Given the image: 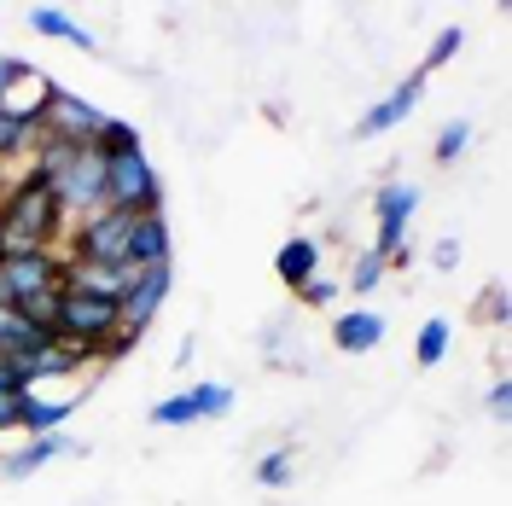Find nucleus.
I'll return each mask as SVG.
<instances>
[{
  "label": "nucleus",
  "instance_id": "obj_24",
  "mask_svg": "<svg viewBox=\"0 0 512 506\" xmlns=\"http://www.w3.org/2000/svg\"><path fill=\"white\" fill-rule=\"evenodd\" d=\"M256 483H262V489H286L291 483V448H268V454L256 460Z\"/></svg>",
  "mask_w": 512,
  "mask_h": 506
},
{
  "label": "nucleus",
  "instance_id": "obj_20",
  "mask_svg": "<svg viewBox=\"0 0 512 506\" xmlns=\"http://www.w3.org/2000/svg\"><path fill=\"white\" fill-rule=\"evenodd\" d=\"M443 355H448V320L431 315L425 326H419V338H414V361H419V367H437Z\"/></svg>",
  "mask_w": 512,
  "mask_h": 506
},
{
  "label": "nucleus",
  "instance_id": "obj_11",
  "mask_svg": "<svg viewBox=\"0 0 512 506\" xmlns=\"http://www.w3.org/2000/svg\"><path fill=\"white\" fill-rule=\"evenodd\" d=\"M419 94H425V70H414L408 82H396V88H390V94H384L379 105L361 117V123H355V134H361V140H373V134H384V128L408 123V111L419 105Z\"/></svg>",
  "mask_w": 512,
  "mask_h": 506
},
{
  "label": "nucleus",
  "instance_id": "obj_7",
  "mask_svg": "<svg viewBox=\"0 0 512 506\" xmlns=\"http://www.w3.org/2000/svg\"><path fill=\"white\" fill-rule=\"evenodd\" d=\"M99 123H105V111L88 105V99H76L70 88L53 82V94L41 105V134H53V140H70V146H94Z\"/></svg>",
  "mask_w": 512,
  "mask_h": 506
},
{
  "label": "nucleus",
  "instance_id": "obj_23",
  "mask_svg": "<svg viewBox=\"0 0 512 506\" xmlns=\"http://www.w3.org/2000/svg\"><path fill=\"white\" fill-rule=\"evenodd\" d=\"M152 425H163V431H187V425H198V408H192L187 390H181V396H163L158 408H152Z\"/></svg>",
  "mask_w": 512,
  "mask_h": 506
},
{
  "label": "nucleus",
  "instance_id": "obj_31",
  "mask_svg": "<svg viewBox=\"0 0 512 506\" xmlns=\"http://www.w3.org/2000/svg\"><path fill=\"white\" fill-rule=\"evenodd\" d=\"M489 320H507V285H489V303H483Z\"/></svg>",
  "mask_w": 512,
  "mask_h": 506
},
{
  "label": "nucleus",
  "instance_id": "obj_4",
  "mask_svg": "<svg viewBox=\"0 0 512 506\" xmlns=\"http://www.w3.org/2000/svg\"><path fill=\"white\" fill-rule=\"evenodd\" d=\"M53 198H59L64 222H88L99 210H111V198H105V152L99 146H82L76 163L53 181Z\"/></svg>",
  "mask_w": 512,
  "mask_h": 506
},
{
  "label": "nucleus",
  "instance_id": "obj_21",
  "mask_svg": "<svg viewBox=\"0 0 512 506\" xmlns=\"http://www.w3.org/2000/svg\"><path fill=\"white\" fill-rule=\"evenodd\" d=\"M384 274H390V256L384 251H361L355 256V268H350V291L355 297H367V291H379Z\"/></svg>",
  "mask_w": 512,
  "mask_h": 506
},
{
  "label": "nucleus",
  "instance_id": "obj_9",
  "mask_svg": "<svg viewBox=\"0 0 512 506\" xmlns=\"http://www.w3.org/2000/svg\"><path fill=\"white\" fill-rule=\"evenodd\" d=\"M0 274L12 285V309L24 297H41V291H59L64 285V251H30V256H12L0 262Z\"/></svg>",
  "mask_w": 512,
  "mask_h": 506
},
{
  "label": "nucleus",
  "instance_id": "obj_13",
  "mask_svg": "<svg viewBox=\"0 0 512 506\" xmlns=\"http://www.w3.org/2000/svg\"><path fill=\"white\" fill-rule=\"evenodd\" d=\"M70 448H76V443H70L64 431H47V437H30L24 448H12V454L0 460V472L12 477V483H24V477H35L41 466H47V460H59V454H70Z\"/></svg>",
  "mask_w": 512,
  "mask_h": 506
},
{
  "label": "nucleus",
  "instance_id": "obj_14",
  "mask_svg": "<svg viewBox=\"0 0 512 506\" xmlns=\"http://www.w3.org/2000/svg\"><path fill=\"white\" fill-rule=\"evenodd\" d=\"M128 262L134 268H163L169 262V222H163V210L134 222V233H128Z\"/></svg>",
  "mask_w": 512,
  "mask_h": 506
},
{
  "label": "nucleus",
  "instance_id": "obj_10",
  "mask_svg": "<svg viewBox=\"0 0 512 506\" xmlns=\"http://www.w3.org/2000/svg\"><path fill=\"white\" fill-rule=\"evenodd\" d=\"M419 210V192L408 187V181H390V187H379V198H373V216H379V245L373 251H402V233H408V222H414Z\"/></svg>",
  "mask_w": 512,
  "mask_h": 506
},
{
  "label": "nucleus",
  "instance_id": "obj_25",
  "mask_svg": "<svg viewBox=\"0 0 512 506\" xmlns=\"http://www.w3.org/2000/svg\"><path fill=\"white\" fill-rule=\"evenodd\" d=\"M466 146H472V123L460 117V123H448L443 134H437V163H454Z\"/></svg>",
  "mask_w": 512,
  "mask_h": 506
},
{
  "label": "nucleus",
  "instance_id": "obj_6",
  "mask_svg": "<svg viewBox=\"0 0 512 506\" xmlns=\"http://www.w3.org/2000/svg\"><path fill=\"white\" fill-rule=\"evenodd\" d=\"M140 216H128V210H99L88 222H76V245L64 256H82V262H105V268H117L128 262V233H134Z\"/></svg>",
  "mask_w": 512,
  "mask_h": 506
},
{
  "label": "nucleus",
  "instance_id": "obj_19",
  "mask_svg": "<svg viewBox=\"0 0 512 506\" xmlns=\"http://www.w3.org/2000/svg\"><path fill=\"white\" fill-rule=\"evenodd\" d=\"M94 146L105 152V158H117V152H146V140H140V128L123 123V117H105L94 134Z\"/></svg>",
  "mask_w": 512,
  "mask_h": 506
},
{
  "label": "nucleus",
  "instance_id": "obj_22",
  "mask_svg": "<svg viewBox=\"0 0 512 506\" xmlns=\"http://www.w3.org/2000/svg\"><path fill=\"white\" fill-rule=\"evenodd\" d=\"M187 396H192V408H198V419H222V413L233 408V384H222V379L192 384Z\"/></svg>",
  "mask_w": 512,
  "mask_h": 506
},
{
  "label": "nucleus",
  "instance_id": "obj_33",
  "mask_svg": "<svg viewBox=\"0 0 512 506\" xmlns=\"http://www.w3.org/2000/svg\"><path fill=\"white\" fill-rule=\"evenodd\" d=\"M0 390H24V384H18V373H12V361H0Z\"/></svg>",
  "mask_w": 512,
  "mask_h": 506
},
{
  "label": "nucleus",
  "instance_id": "obj_30",
  "mask_svg": "<svg viewBox=\"0 0 512 506\" xmlns=\"http://www.w3.org/2000/svg\"><path fill=\"white\" fill-rule=\"evenodd\" d=\"M431 262H437V268H460V239H437V251H431Z\"/></svg>",
  "mask_w": 512,
  "mask_h": 506
},
{
  "label": "nucleus",
  "instance_id": "obj_28",
  "mask_svg": "<svg viewBox=\"0 0 512 506\" xmlns=\"http://www.w3.org/2000/svg\"><path fill=\"white\" fill-rule=\"evenodd\" d=\"M24 76H30V59L6 53V59H0V99H6V88H12V82H24Z\"/></svg>",
  "mask_w": 512,
  "mask_h": 506
},
{
  "label": "nucleus",
  "instance_id": "obj_12",
  "mask_svg": "<svg viewBox=\"0 0 512 506\" xmlns=\"http://www.w3.org/2000/svg\"><path fill=\"white\" fill-rule=\"evenodd\" d=\"M384 332H390V320H384L379 309H344V315L332 320V344L344 349V355H367V349H379Z\"/></svg>",
  "mask_w": 512,
  "mask_h": 506
},
{
  "label": "nucleus",
  "instance_id": "obj_2",
  "mask_svg": "<svg viewBox=\"0 0 512 506\" xmlns=\"http://www.w3.org/2000/svg\"><path fill=\"white\" fill-rule=\"evenodd\" d=\"M117 332V297H99V291H76V285H59V320H53V338L59 344H82L94 349Z\"/></svg>",
  "mask_w": 512,
  "mask_h": 506
},
{
  "label": "nucleus",
  "instance_id": "obj_18",
  "mask_svg": "<svg viewBox=\"0 0 512 506\" xmlns=\"http://www.w3.org/2000/svg\"><path fill=\"white\" fill-rule=\"evenodd\" d=\"M35 140H41V117H6L0 111V163L18 158V152H35Z\"/></svg>",
  "mask_w": 512,
  "mask_h": 506
},
{
  "label": "nucleus",
  "instance_id": "obj_32",
  "mask_svg": "<svg viewBox=\"0 0 512 506\" xmlns=\"http://www.w3.org/2000/svg\"><path fill=\"white\" fill-rule=\"evenodd\" d=\"M507 408H512V384L501 379L495 390H489V413H507Z\"/></svg>",
  "mask_w": 512,
  "mask_h": 506
},
{
  "label": "nucleus",
  "instance_id": "obj_29",
  "mask_svg": "<svg viewBox=\"0 0 512 506\" xmlns=\"http://www.w3.org/2000/svg\"><path fill=\"white\" fill-rule=\"evenodd\" d=\"M18 408H24V390H0V431H18Z\"/></svg>",
  "mask_w": 512,
  "mask_h": 506
},
{
  "label": "nucleus",
  "instance_id": "obj_17",
  "mask_svg": "<svg viewBox=\"0 0 512 506\" xmlns=\"http://www.w3.org/2000/svg\"><path fill=\"white\" fill-rule=\"evenodd\" d=\"M30 30L35 35H53V41H70V47H82V53H94V47H99L94 35L82 30L70 12H59V6H30Z\"/></svg>",
  "mask_w": 512,
  "mask_h": 506
},
{
  "label": "nucleus",
  "instance_id": "obj_3",
  "mask_svg": "<svg viewBox=\"0 0 512 506\" xmlns=\"http://www.w3.org/2000/svg\"><path fill=\"white\" fill-rule=\"evenodd\" d=\"M105 198L111 210H128V216H158L163 210V181L146 152H117L105 158Z\"/></svg>",
  "mask_w": 512,
  "mask_h": 506
},
{
  "label": "nucleus",
  "instance_id": "obj_34",
  "mask_svg": "<svg viewBox=\"0 0 512 506\" xmlns=\"http://www.w3.org/2000/svg\"><path fill=\"white\" fill-rule=\"evenodd\" d=\"M0 361H6V344H0Z\"/></svg>",
  "mask_w": 512,
  "mask_h": 506
},
{
  "label": "nucleus",
  "instance_id": "obj_8",
  "mask_svg": "<svg viewBox=\"0 0 512 506\" xmlns=\"http://www.w3.org/2000/svg\"><path fill=\"white\" fill-rule=\"evenodd\" d=\"M12 361V373H18V384L24 390H35L41 379H70V373H82V367H94V349H82V344H35L24 349V355H6Z\"/></svg>",
  "mask_w": 512,
  "mask_h": 506
},
{
  "label": "nucleus",
  "instance_id": "obj_15",
  "mask_svg": "<svg viewBox=\"0 0 512 506\" xmlns=\"http://www.w3.org/2000/svg\"><path fill=\"white\" fill-rule=\"evenodd\" d=\"M76 413V396H59V402H47V396H35L24 390V408H18V431H30V437H47V431H64V419Z\"/></svg>",
  "mask_w": 512,
  "mask_h": 506
},
{
  "label": "nucleus",
  "instance_id": "obj_1",
  "mask_svg": "<svg viewBox=\"0 0 512 506\" xmlns=\"http://www.w3.org/2000/svg\"><path fill=\"white\" fill-rule=\"evenodd\" d=\"M64 227L70 222H64L53 187H41L35 175H24L18 187H6V198H0V262L30 256V251H59Z\"/></svg>",
  "mask_w": 512,
  "mask_h": 506
},
{
  "label": "nucleus",
  "instance_id": "obj_5",
  "mask_svg": "<svg viewBox=\"0 0 512 506\" xmlns=\"http://www.w3.org/2000/svg\"><path fill=\"white\" fill-rule=\"evenodd\" d=\"M169 280H175V274H169V262H163V268H146L140 280L128 285L123 297H117V332H111V338H123L128 349L140 344V332L158 320L163 297H169Z\"/></svg>",
  "mask_w": 512,
  "mask_h": 506
},
{
  "label": "nucleus",
  "instance_id": "obj_27",
  "mask_svg": "<svg viewBox=\"0 0 512 506\" xmlns=\"http://www.w3.org/2000/svg\"><path fill=\"white\" fill-rule=\"evenodd\" d=\"M297 297H303L309 309H326V303L338 297V285H332V280H320V274H315V280H303V285H297Z\"/></svg>",
  "mask_w": 512,
  "mask_h": 506
},
{
  "label": "nucleus",
  "instance_id": "obj_16",
  "mask_svg": "<svg viewBox=\"0 0 512 506\" xmlns=\"http://www.w3.org/2000/svg\"><path fill=\"white\" fill-rule=\"evenodd\" d=\"M274 274H280L291 291H297L303 280H315L320 274V245L315 239H286V245L274 251Z\"/></svg>",
  "mask_w": 512,
  "mask_h": 506
},
{
  "label": "nucleus",
  "instance_id": "obj_26",
  "mask_svg": "<svg viewBox=\"0 0 512 506\" xmlns=\"http://www.w3.org/2000/svg\"><path fill=\"white\" fill-rule=\"evenodd\" d=\"M460 47H466V35H460V30H443L437 41H431V53H425V64H419V70L431 76V70H437V64H448L454 53H460Z\"/></svg>",
  "mask_w": 512,
  "mask_h": 506
}]
</instances>
